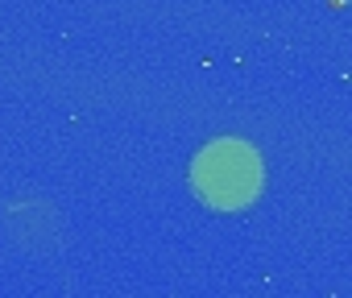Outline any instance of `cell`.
<instances>
[{"instance_id": "obj_1", "label": "cell", "mask_w": 352, "mask_h": 298, "mask_svg": "<svg viewBox=\"0 0 352 298\" xmlns=\"http://www.w3.org/2000/svg\"><path fill=\"white\" fill-rule=\"evenodd\" d=\"M191 183L199 191L204 203H212L216 211H241L261 195L265 183V166L257 158V149L245 141H216L191 166Z\"/></svg>"}]
</instances>
